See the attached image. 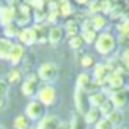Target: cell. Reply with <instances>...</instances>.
Returning a JSON list of instances; mask_svg holds the SVG:
<instances>
[{"label":"cell","mask_w":129,"mask_h":129,"mask_svg":"<svg viewBox=\"0 0 129 129\" xmlns=\"http://www.w3.org/2000/svg\"><path fill=\"white\" fill-rule=\"evenodd\" d=\"M2 33H3V38L10 39V41H15L18 38V33H20V26L16 23H10V25L3 26L2 28Z\"/></svg>","instance_id":"cell-21"},{"label":"cell","mask_w":129,"mask_h":129,"mask_svg":"<svg viewBox=\"0 0 129 129\" xmlns=\"http://www.w3.org/2000/svg\"><path fill=\"white\" fill-rule=\"evenodd\" d=\"M8 90H10V85L7 83V80L3 77H0V110L7 106L8 103Z\"/></svg>","instance_id":"cell-22"},{"label":"cell","mask_w":129,"mask_h":129,"mask_svg":"<svg viewBox=\"0 0 129 129\" xmlns=\"http://www.w3.org/2000/svg\"><path fill=\"white\" fill-rule=\"evenodd\" d=\"M106 119L110 121V124L113 126V129L123 127V124H124V113H123V110H116V108H114V110L106 116Z\"/></svg>","instance_id":"cell-17"},{"label":"cell","mask_w":129,"mask_h":129,"mask_svg":"<svg viewBox=\"0 0 129 129\" xmlns=\"http://www.w3.org/2000/svg\"><path fill=\"white\" fill-rule=\"evenodd\" d=\"M12 127L13 129H29L31 127V121L25 114H16L12 121Z\"/></svg>","instance_id":"cell-23"},{"label":"cell","mask_w":129,"mask_h":129,"mask_svg":"<svg viewBox=\"0 0 129 129\" xmlns=\"http://www.w3.org/2000/svg\"><path fill=\"white\" fill-rule=\"evenodd\" d=\"M113 110H114V105L111 103L110 98H108V100H106V101H105V103L100 106V113H101V116H103V118H106V116H108V114H110Z\"/></svg>","instance_id":"cell-32"},{"label":"cell","mask_w":129,"mask_h":129,"mask_svg":"<svg viewBox=\"0 0 129 129\" xmlns=\"http://www.w3.org/2000/svg\"><path fill=\"white\" fill-rule=\"evenodd\" d=\"M0 129H5V127H3V126H2V124H0Z\"/></svg>","instance_id":"cell-38"},{"label":"cell","mask_w":129,"mask_h":129,"mask_svg":"<svg viewBox=\"0 0 129 129\" xmlns=\"http://www.w3.org/2000/svg\"><path fill=\"white\" fill-rule=\"evenodd\" d=\"M23 114H25L31 123H38V121H41L47 113H46V106H44L41 101H38L36 98H31V100L26 103L25 113Z\"/></svg>","instance_id":"cell-5"},{"label":"cell","mask_w":129,"mask_h":129,"mask_svg":"<svg viewBox=\"0 0 129 129\" xmlns=\"http://www.w3.org/2000/svg\"><path fill=\"white\" fill-rule=\"evenodd\" d=\"M3 38V33H2V26H0V39Z\"/></svg>","instance_id":"cell-37"},{"label":"cell","mask_w":129,"mask_h":129,"mask_svg":"<svg viewBox=\"0 0 129 129\" xmlns=\"http://www.w3.org/2000/svg\"><path fill=\"white\" fill-rule=\"evenodd\" d=\"M16 41H18L20 44H23L25 47H31V46H35V44H38V35H36L33 25L26 26V28H20Z\"/></svg>","instance_id":"cell-7"},{"label":"cell","mask_w":129,"mask_h":129,"mask_svg":"<svg viewBox=\"0 0 129 129\" xmlns=\"http://www.w3.org/2000/svg\"><path fill=\"white\" fill-rule=\"evenodd\" d=\"M106 100H108V95L105 93L103 90H96V91L88 93V103H90V106H93V108H100Z\"/></svg>","instance_id":"cell-18"},{"label":"cell","mask_w":129,"mask_h":129,"mask_svg":"<svg viewBox=\"0 0 129 129\" xmlns=\"http://www.w3.org/2000/svg\"><path fill=\"white\" fill-rule=\"evenodd\" d=\"M93 127H95V129H113V126L110 124V121H108L106 118H101V119L98 121V123L95 124Z\"/></svg>","instance_id":"cell-33"},{"label":"cell","mask_w":129,"mask_h":129,"mask_svg":"<svg viewBox=\"0 0 129 129\" xmlns=\"http://www.w3.org/2000/svg\"><path fill=\"white\" fill-rule=\"evenodd\" d=\"M101 118L103 116H101V113H100V108H93V106H90L87 110V113L83 114V121H85L87 126H95Z\"/></svg>","instance_id":"cell-20"},{"label":"cell","mask_w":129,"mask_h":129,"mask_svg":"<svg viewBox=\"0 0 129 129\" xmlns=\"http://www.w3.org/2000/svg\"><path fill=\"white\" fill-rule=\"evenodd\" d=\"M16 18V8L8 5H0V26H7L10 23H15Z\"/></svg>","instance_id":"cell-12"},{"label":"cell","mask_w":129,"mask_h":129,"mask_svg":"<svg viewBox=\"0 0 129 129\" xmlns=\"http://www.w3.org/2000/svg\"><path fill=\"white\" fill-rule=\"evenodd\" d=\"M26 54H28V47H25L23 44H20L18 41H13L12 49H10V52H8L7 60L12 64V67H20L21 62L25 60Z\"/></svg>","instance_id":"cell-6"},{"label":"cell","mask_w":129,"mask_h":129,"mask_svg":"<svg viewBox=\"0 0 129 129\" xmlns=\"http://www.w3.org/2000/svg\"><path fill=\"white\" fill-rule=\"evenodd\" d=\"M5 80L8 85H20L25 80V72L21 70V67H10V70L7 72Z\"/></svg>","instance_id":"cell-15"},{"label":"cell","mask_w":129,"mask_h":129,"mask_svg":"<svg viewBox=\"0 0 129 129\" xmlns=\"http://www.w3.org/2000/svg\"><path fill=\"white\" fill-rule=\"evenodd\" d=\"M57 98H59V93H57V88L52 83H43L39 87L38 93H36V100L41 101L46 108L54 106L57 103Z\"/></svg>","instance_id":"cell-4"},{"label":"cell","mask_w":129,"mask_h":129,"mask_svg":"<svg viewBox=\"0 0 129 129\" xmlns=\"http://www.w3.org/2000/svg\"><path fill=\"white\" fill-rule=\"evenodd\" d=\"M46 16H47V8L44 10H33V23H46Z\"/></svg>","instance_id":"cell-31"},{"label":"cell","mask_w":129,"mask_h":129,"mask_svg":"<svg viewBox=\"0 0 129 129\" xmlns=\"http://www.w3.org/2000/svg\"><path fill=\"white\" fill-rule=\"evenodd\" d=\"M74 103H75V111L83 116V114L87 113V110L90 108V103H88V93L85 90L75 88V91H74Z\"/></svg>","instance_id":"cell-10"},{"label":"cell","mask_w":129,"mask_h":129,"mask_svg":"<svg viewBox=\"0 0 129 129\" xmlns=\"http://www.w3.org/2000/svg\"><path fill=\"white\" fill-rule=\"evenodd\" d=\"M60 118L56 116V114H46L41 121L36 123V129H59V124H60Z\"/></svg>","instance_id":"cell-13"},{"label":"cell","mask_w":129,"mask_h":129,"mask_svg":"<svg viewBox=\"0 0 129 129\" xmlns=\"http://www.w3.org/2000/svg\"><path fill=\"white\" fill-rule=\"evenodd\" d=\"M108 16L103 15V13H95V15L90 16V21H91V28L95 29L96 33H101L105 29H108Z\"/></svg>","instance_id":"cell-16"},{"label":"cell","mask_w":129,"mask_h":129,"mask_svg":"<svg viewBox=\"0 0 129 129\" xmlns=\"http://www.w3.org/2000/svg\"><path fill=\"white\" fill-rule=\"evenodd\" d=\"M59 20H60V15H59V8H57V10H47L46 23H47L49 26L59 25Z\"/></svg>","instance_id":"cell-29"},{"label":"cell","mask_w":129,"mask_h":129,"mask_svg":"<svg viewBox=\"0 0 129 129\" xmlns=\"http://www.w3.org/2000/svg\"><path fill=\"white\" fill-rule=\"evenodd\" d=\"M80 36H82L83 43H85L87 46H90V44H95V41H96V36H98V33L95 31L93 28H90V29H83V31H80Z\"/></svg>","instance_id":"cell-25"},{"label":"cell","mask_w":129,"mask_h":129,"mask_svg":"<svg viewBox=\"0 0 129 129\" xmlns=\"http://www.w3.org/2000/svg\"><path fill=\"white\" fill-rule=\"evenodd\" d=\"M75 88H79V90H85L87 93H91V91L100 90V88L93 83V77H91V74H88L87 70H85V72H80L79 75H77Z\"/></svg>","instance_id":"cell-8"},{"label":"cell","mask_w":129,"mask_h":129,"mask_svg":"<svg viewBox=\"0 0 129 129\" xmlns=\"http://www.w3.org/2000/svg\"><path fill=\"white\" fill-rule=\"evenodd\" d=\"M111 100V103L114 105L116 110H123L129 105V90L126 87L124 88H119V90H114L111 91V95L108 96Z\"/></svg>","instance_id":"cell-9"},{"label":"cell","mask_w":129,"mask_h":129,"mask_svg":"<svg viewBox=\"0 0 129 129\" xmlns=\"http://www.w3.org/2000/svg\"><path fill=\"white\" fill-rule=\"evenodd\" d=\"M74 2H75L77 5H80V7H87L88 3H90V0H74Z\"/></svg>","instance_id":"cell-36"},{"label":"cell","mask_w":129,"mask_h":129,"mask_svg":"<svg viewBox=\"0 0 129 129\" xmlns=\"http://www.w3.org/2000/svg\"><path fill=\"white\" fill-rule=\"evenodd\" d=\"M21 2H23V0H5V5L13 7V8H18V7L21 5Z\"/></svg>","instance_id":"cell-35"},{"label":"cell","mask_w":129,"mask_h":129,"mask_svg":"<svg viewBox=\"0 0 129 129\" xmlns=\"http://www.w3.org/2000/svg\"><path fill=\"white\" fill-rule=\"evenodd\" d=\"M36 75L43 83H54L59 79V66L54 60H44L36 67Z\"/></svg>","instance_id":"cell-2"},{"label":"cell","mask_w":129,"mask_h":129,"mask_svg":"<svg viewBox=\"0 0 129 129\" xmlns=\"http://www.w3.org/2000/svg\"><path fill=\"white\" fill-rule=\"evenodd\" d=\"M66 31H64V26L62 25H54L49 26V31H47V43L51 46H59L66 41Z\"/></svg>","instance_id":"cell-11"},{"label":"cell","mask_w":129,"mask_h":129,"mask_svg":"<svg viewBox=\"0 0 129 129\" xmlns=\"http://www.w3.org/2000/svg\"><path fill=\"white\" fill-rule=\"evenodd\" d=\"M29 129H36V127H33V126H31V127H29Z\"/></svg>","instance_id":"cell-39"},{"label":"cell","mask_w":129,"mask_h":129,"mask_svg":"<svg viewBox=\"0 0 129 129\" xmlns=\"http://www.w3.org/2000/svg\"><path fill=\"white\" fill-rule=\"evenodd\" d=\"M12 44H13V41H10V39H7V38L0 39V60H7L8 52H10V49H12Z\"/></svg>","instance_id":"cell-26"},{"label":"cell","mask_w":129,"mask_h":129,"mask_svg":"<svg viewBox=\"0 0 129 129\" xmlns=\"http://www.w3.org/2000/svg\"><path fill=\"white\" fill-rule=\"evenodd\" d=\"M121 62H123L126 67H129V47H126V49L123 51V56H121Z\"/></svg>","instance_id":"cell-34"},{"label":"cell","mask_w":129,"mask_h":129,"mask_svg":"<svg viewBox=\"0 0 129 129\" xmlns=\"http://www.w3.org/2000/svg\"><path fill=\"white\" fill-rule=\"evenodd\" d=\"M95 64H96V60H95V57L91 56V54H83L82 57H80V66H82V69H93Z\"/></svg>","instance_id":"cell-28"},{"label":"cell","mask_w":129,"mask_h":129,"mask_svg":"<svg viewBox=\"0 0 129 129\" xmlns=\"http://www.w3.org/2000/svg\"><path fill=\"white\" fill-rule=\"evenodd\" d=\"M69 129H87V124L83 121V116L79 113H74L69 121Z\"/></svg>","instance_id":"cell-24"},{"label":"cell","mask_w":129,"mask_h":129,"mask_svg":"<svg viewBox=\"0 0 129 129\" xmlns=\"http://www.w3.org/2000/svg\"><path fill=\"white\" fill-rule=\"evenodd\" d=\"M62 26H64V31H66L67 38H72V36L80 35V23L77 21L75 18H67Z\"/></svg>","instance_id":"cell-19"},{"label":"cell","mask_w":129,"mask_h":129,"mask_svg":"<svg viewBox=\"0 0 129 129\" xmlns=\"http://www.w3.org/2000/svg\"><path fill=\"white\" fill-rule=\"evenodd\" d=\"M95 51H96L100 56H111V54L116 52L118 46H119V43H118V36L113 35V33L110 31V29H105V31L98 33L96 36V41H95Z\"/></svg>","instance_id":"cell-1"},{"label":"cell","mask_w":129,"mask_h":129,"mask_svg":"<svg viewBox=\"0 0 129 129\" xmlns=\"http://www.w3.org/2000/svg\"><path fill=\"white\" fill-rule=\"evenodd\" d=\"M124 85H126V79H124L123 74L111 72L106 79V85L105 87H108L111 91H114V90H119V88H124Z\"/></svg>","instance_id":"cell-14"},{"label":"cell","mask_w":129,"mask_h":129,"mask_svg":"<svg viewBox=\"0 0 129 129\" xmlns=\"http://www.w3.org/2000/svg\"><path fill=\"white\" fill-rule=\"evenodd\" d=\"M67 46H69L72 51H80L83 46H85V43H83L82 36L77 35V36H72V38H67Z\"/></svg>","instance_id":"cell-27"},{"label":"cell","mask_w":129,"mask_h":129,"mask_svg":"<svg viewBox=\"0 0 129 129\" xmlns=\"http://www.w3.org/2000/svg\"><path fill=\"white\" fill-rule=\"evenodd\" d=\"M39 87H41V80L39 77L36 75V72H31V74H26L25 75V80L20 83V90H21V95L26 98H36V93H38Z\"/></svg>","instance_id":"cell-3"},{"label":"cell","mask_w":129,"mask_h":129,"mask_svg":"<svg viewBox=\"0 0 129 129\" xmlns=\"http://www.w3.org/2000/svg\"><path fill=\"white\" fill-rule=\"evenodd\" d=\"M116 29H118V33H119V36H127L129 38V18L123 16L121 21L116 25Z\"/></svg>","instance_id":"cell-30"}]
</instances>
